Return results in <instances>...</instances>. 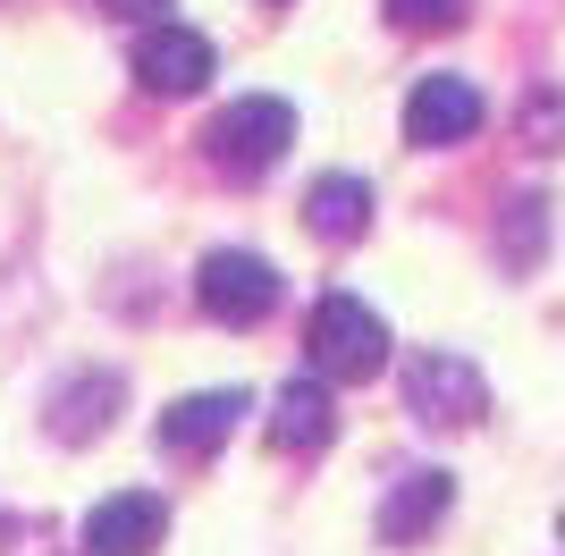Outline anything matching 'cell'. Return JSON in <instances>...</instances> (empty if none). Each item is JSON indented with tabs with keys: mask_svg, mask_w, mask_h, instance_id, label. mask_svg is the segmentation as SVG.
Returning <instances> with one entry per match:
<instances>
[{
	"mask_svg": "<svg viewBox=\"0 0 565 556\" xmlns=\"http://www.w3.org/2000/svg\"><path fill=\"white\" fill-rule=\"evenodd\" d=\"M212 169H228L236 185L262 178V169L287 161V143H296V110H287L279 93H245V101H228V110L212 118Z\"/></svg>",
	"mask_w": 565,
	"mask_h": 556,
	"instance_id": "1",
	"label": "cell"
},
{
	"mask_svg": "<svg viewBox=\"0 0 565 556\" xmlns=\"http://www.w3.org/2000/svg\"><path fill=\"white\" fill-rule=\"evenodd\" d=\"M312 371L321 379H380L388 371V321H380L363 296H330L312 312Z\"/></svg>",
	"mask_w": 565,
	"mask_h": 556,
	"instance_id": "2",
	"label": "cell"
},
{
	"mask_svg": "<svg viewBox=\"0 0 565 556\" xmlns=\"http://www.w3.org/2000/svg\"><path fill=\"white\" fill-rule=\"evenodd\" d=\"M405 405H414V421L472 430V421L490 414V379H481L465 354H414V363H405Z\"/></svg>",
	"mask_w": 565,
	"mask_h": 556,
	"instance_id": "3",
	"label": "cell"
},
{
	"mask_svg": "<svg viewBox=\"0 0 565 556\" xmlns=\"http://www.w3.org/2000/svg\"><path fill=\"white\" fill-rule=\"evenodd\" d=\"M194 296H203V312H212L220 329H254V321L279 312V270L262 254H212L194 270Z\"/></svg>",
	"mask_w": 565,
	"mask_h": 556,
	"instance_id": "4",
	"label": "cell"
},
{
	"mask_svg": "<svg viewBox=\"0 0 565 556\" xmlns=\"http://www.w3.org/2000/svg\"><path fill=\"white\" fill-rule=\"evenodd\" d=\"M254 414V396L245 388H203V396H178L161 421H152V439L169 447V456H212V447L236 439V421Z\"/></svg>",
	"mask_w": 565,
	"mask_h": 556,
	"instance_id": "5",
	"label": "cell"
},
{
	"mask_svg": "<svg viewBox=\"0 0 565 556\" xmlns=\"http://www.w3.org/2000/svg\"><path fill=\"white\" fill-rule=\"evenodd\" d=\"M212 43L194 34V25H152L136 43V85L143 93H169V101H186V93H203L212 85Z\"/></svg>",
	"mask_w": 565,
	"mask_h": 556,
	"instance_id": "6",
	"label": "cell"
},
{
	"mask_svg": "<svg viewBox=\"0 0 565 556\" xmlns=\"http://www.w3.org/2000/svg\"><path fill=\"white\" fill-rule=\"evenodd\" d=\"M481 127V93L465 76H423V85L405 93V143H423V152H448Z\"/></svg>",
	"mask_w": 565,
	"mask_h": 556,
	"instance_id": "7",
	"label": "cell"
},
{
	"mask_svg": "<svg viewBox=\"0 0 565 556\" xmlns=\"http://www.w3.org/2000/svg\"><path fill=\"white\" fill-rule=\"evenodd\" d=\"M161 539H169V506L152 489H118L85 514V548L94 556H152Z\"/></svg>",
	"mask_w": 565,
	"mask_h": 556,
	"instance_id": "8",
	"label": "cell"
},
{
	"mask_svg": "<svg viewBox=\"0 0 565 556\" xmlns=\"http://www.w3.org/2000/svg\"><path fill=\"white\" fill-rule=\"evenodd\" d=\"M448 506H456V481L439 463H430V472H405V481L388 489V506H380V539H388V548H414Z\"/></svg>",
	"mask_w": 565,
	"mask_h": 556,
	"instance_id": "9",
	"label": "cell"
},
{
	"mask_svg": "<svg viewBox=\"0 0 565 556\" xmlns=\"http://www.w3.org/2000/svg\"><path fill=\"white\" fill-rule=\"evenodd\" d=\"M110 414H118V371H76L68 388L51 396V439H60V447H85V439L110 430Z\"/></svg>",
	"mask_w": 565,
	"mask_h": 556,
	"instance_id": "10",
	"label": "cell"
},
{
	"mask_svg": "<svg viewBox=\"0 0 565 556\" xmlns=\"http://www.w3.org/2000/svg\"><path fill=\"white\" fill-rule=\"evenodd\" d=\"M305 220H312V236H330V245H354V236L372 228V185H363V178H347V169L312 178Z\"/></svg>",
	"mask_w": 565,
	"mask_h": 556,
	"instance_id": "11",
	"label": "cell"
},
{
	"mask_svg": "<svg viewBox=\"0 0 565 556\" xmlns=\"http://www.w3.org/2000/svg\"><path fill=\"white\" fill-rule=\"evenodd\" d=\"M270 430H279V447H330V430H338V405H330V388H321V371H305V379H287L279 388V414H270Z\"/></svg>",
	"mask_w": 565,
	"mask_h": 556,
	"instance_id": "12",
	"label": "cell"
},
{
	"mask_svg": "<svg viewBox=\"0 0 565 556\" xmlns=\"http://www.w3.org/2000/svg\"><path fill=\"white\" fill-rule=\"evenodd\" d=\"M397 25H456L465 18V0H380Z\"/></svg>",
	"mask_w": 565,
	"mask_h": 556,
	"instance_id": "13",
	"label": "cell"
},
{
	"mask_svg": "<svg viewBox=\"0 0 565 556\" xmlns=\"http://www.w3.org/2000/svg\"><path fill=\"white\" fill-rule=\"evenodd\" d=\"M102 9H118V18H161L169 0H102Z\"/></svg>",
	"mask_w": 565,
	"mask_h": 556,
	"instance_id": "14",
	"label": "cell"
},
{
	"mask_svg": "<svg viewBox=\"0 0 565 556\" xmlns=\"http://www.w3.org/2000/svg\"><path fill=\"white\" fill-rule=\"evenodd\" d=\"M557 532H565V514H557Z\"/></svg>",
	"mask_w": 565,
	"mask_h": 556,
	"instance_id": "15",
	"label": "cell"
}]
</instances>
